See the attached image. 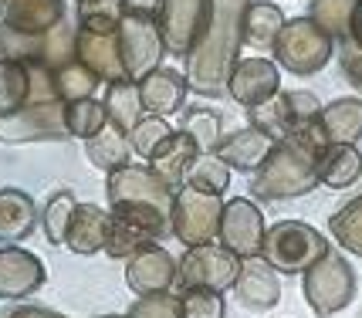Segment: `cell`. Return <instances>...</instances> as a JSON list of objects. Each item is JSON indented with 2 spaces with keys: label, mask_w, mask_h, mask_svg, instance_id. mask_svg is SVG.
<instances>
[{
  "label": "cell",
  "mask_w": 362,
  "mask_h": 318,
  "mask_svg": "<svg viewBox=\"0 0 362 318\" xmlns=\"http://www.w3.org/2000/svg\"><path fill=\"white\" fill-rule=\"evenodd\" d=\"M329 146L318 119L301 122L271 146L268 159L254 170L251 193L257 200H295L318 187V153Z\"/></svg>",
  "instance_id": "obj_1"
},
{
  "label": "cell",
  "mask_w": 362,
  "mask_h": 318,
  "mask_svg": "<svg viewBox=\"0 0 362 318\" xmlns=\"http://www.w3.org/2000/svg\"><path fill=\"white\" fill-rule=\"evenodd\" d=\"M251 0H214V17L206 28L204 41L193 48V54L187 58V85L189 92L206 98H221L227 95V81L234 75V64L240 61L237 51L244 45V11Z\"/></svg>",
  "instance_id": "obj_2"
},
{
  "label": "cell",
  "mask_w": 362,
  "mask_h": 318,
  "mask_svg": "<svg viewBox=\"0 0 362 318\" xmlns=\"http://www.w3.org/2000/svg\"><path fill=\"white\" fill-rule=\"evenodd\" d=\"M329 240L322 230H315L305 220H278L264 230V247L261 257L268 261L278 274H305L315 261L329 254Z\"/></svg>",
  "instance_id": "obj_3"
},
{
  "label": "cell",
  "mask_w": 362,
  "mask_h": 318,
  "mask_svg": "<svg viewBox=\"0 0 362 318\" xmlns=\"http://www.w3.org/2000/svg\"><path fill=\"white\" fill-rule=\"evenodd\" d=\"M356 291H359L356 271L339 251H329L301 274V295L318 318H332L342 308H349L356 302Z\"/></svg>",
  "instance_id": "obj_4"
},
{
  "label": "cell",
  "mask_w": 362,
  "mask_h": 318,
  "mask_svg": "<svg viewBox=\"0 0 362 318\" xmlns=\"http://www.w3.org/2000/svg\"><path fill=\"white\" fill-rule=\"evenodd\" d=\"M274 64L288 68L291 75H315L335 54V41L329 31H322L312 17H291L284 20L281 34L274 41Z\"/></svg>",
  "instance_id": "obj_5"
},
{
  "label": "cell",
  "mask_w": 362,
  "mask_h": 318,
  "mask_svg": "<svg viewBox=\"0 0 362 318\" xmlns=\"http://www.w3.org/2000/svg\"><path fill=\"white\" fill-rule=\"evenodd\" d=\"M153 14H156L166 54L189 58L193 48L204 41L206 28H210L214 0H156Z\"/></svg>",
  "instance_id": "obj_6"
},
{
  "label": "cell",
  "mask_w": 362,
  "mask_h": 318,
  "mask_svg": "<svg viewBox=\"0 0 362 318\" xmlns=\"http://www.w3.org/2000/svg\"><path fill=\"white\" fill-rule=\"evenodd\" d=\"M119 51H122L129 81H142L149 71H156L163 54H166V45H163V34H159L153 11L129 7L122 24H119Z\"/></svg>",
  "instance_id": "obj_7"
},
{
  "label": "cell",
  "mask_w": 362,
  "mask_h": 318,
  "mask_svg": "<svg viewBox=\"0 0 362 318\" xmlns=\"http://www.w3.org/2000/svg\"><path fill=\"white\" fill-rule=\"evenodd\" d=\"M105 200H109V210H156V213H166V217L173 210V190L149 170V163H129L122 170L109 173Z\"/></svg>",
  "instance_id": "obj_8"
},
{
  "label": "cell",
  "mask_w": 362,
  "mask_h": 318,
  "mask_svg": "<svg viewBox=\"0 0 362 318\" xmlns=\"http://www.w3.org/2000/svg\"><path fill=\"white\" fill-rule=\"evenodd\" d=\"M221 213L223 200L214 193H200L193 187H180L173 193V210H170V230L176 240L187 247L214 244L221 234Z\"/></svg>",
  "instance_id": "obj_9"
},
{
  "label": "cell",
  "mask_w": 362,
  "mask_h": 318,
  "mask_svg": "<svg viewBox=\"0 0 362 318\" xmlns=\"http://www.w3.org/2000/svg\"><path fill=\"white\" fill-rule=\"evenodd\" d=\"M109 240H105V254L115 261H129L139 251L153 247L156 240H163L170 230V217L156 213V210H132V207H119L109 210Z\"/></svg>",
  "instance_id": "obj_10"
},
{
  "label": "cell",
  "mask_w": 362,
  "mask_h": 318,
  "mask_svg": "<svg viewBox=\"0 0 362 318\" xmlns=\"http://www.w3.org/2000/svg\"><path fill=\"white\" fill-rule=\"evenodd\" d=\"M240 257L230 254L223 244H200V247H187V254L180 257V274L176 285L189 291V288H204V291H230L240 274Z\"/></svg>",
  "instance_id": "obj_11"
},
{
  "label": "cell",
  "mask_w": 362,
  "mask_h": 318,
  "mask_svg": "<svg viewBox=\"0 0 362 318\" xmlns=\"http://www.w3.org/2000/svg\"><path fill=\"white\" fill-rule=\"evenodd\" d=\"M64 102H28L24 109L0 115V143H62Z\"/></svg>",
  "instance_id": "obj_12"
},
{
  "label": "cell",
  "mask_w": 362,
  "mask_h": 318,
  "mask_svg": "<svg viewBox=\"0 0 362 318\" xmlns=\"http://www.w3.org/2000/svg\"><path fill=\"white\" fill-rule=\"evenodd\" d=\"M264 213L261 207L247 200V196H234L223 204L221 213V234H217V244H223L230 254H237L240 261H251V257H261V247H264Z\"/></svg>",
  "instance_id": "obj_13"
},
{
  "label": "cell",
  "mask_w": 362,
  "mask_h": 318,
  "mask_svg": "<svg viewBox=\"0 0 362 318\" xmlns=\"http://www.w3.org/2000/svg\"><path fill=\"white\" fill-rule=\"evenodd\" d=\"M47 281L45 261L31 251H24L21 244L0 247V302H21L31 298L34 291H41Z\"/></svg>",
  "instance_id": "obj_14"
},
{
  "label": "cell",
  "mask_w": 362,
  "mask_h": 318,
  "mask_svg": "<svg viewBox=\"0 0 362 318\" xmlns=\"http://www.w3.org/2000/svg\"><path fill=\"white\" fill-rule=\"evenodd\" d=\"M176 274H180V264L176 257L166 251V247H146L136 257L126 261V285L132 295H163V291H173L176 288Z\"/></svg>",
  "instance_id": "obj_15"
},
{
  "label": "cell",
  "mask_w": 362,
  "mask_h": 318,
  "mask_svg": "<svg viewBox=\"0 0 362 318\" xmlns=\"http://www.w3.org/2000/svg\"><path fill=\"white\" fill-rule=\"evenodd\" d=\"M278 92H281V75H278V64L268 58H240L227 81V95L244 109H254Z\"/></svg>",
  "instance_id": "obj_16"
},
{
  "label": "cell",
  "mask_w": 362,
  "mask_h": 318,
  "mask_svg": "<svg viewBox=\"0 0 362 318\" xmlns=\"http://www.w3.org/2000/svg\"><path fill=\"white\" fill-rule=\"evenodd\" d=\"M230 291H234V298L244 305L247 312H271L274 305L281 302V281H278V271L271 268L264 257L244 261Z\"/></svg>",
  "instance_id": "obj_17"
},
{
  "label": "cell",
  "mask_w": 362,
  "mask_h": 318,
  "mask_svg": "<svg viewBox=\"0 0 362 318\" xmlns=\"http://www.w3.org/2000/svg\"><path fill=\"white\" fill-rule=\"evenodd\" d=\"M75 58H78L102 85L126 78V64H122V51H119V31L115 34H95V31L78 28Z\"/></svg>",
  "instance_id": "obj_18"
},
{
  "label": "cell",
  "mask_w": 362,
  "mask_h": 318,
  "mask_svg": "<svg viewBox=\"0 0 362 318\" xmlns=\"http://www.w3.org/2000/svg\"><path fill=\"white\" fill-rule=\"evenodd\" d=\"M68 17L64 0H0V24L17 34H47Z\"/></svg>",
  "instance_id": "obj_19"
},
{
  "label": "cell",
  "mask_w": 362,
  "mask_h": 318,
  "mask_svg": "<svg viewBox=\"0 0 362 318\" xmlns=\"http://www.w3.org/2000/svg\"><path fill=\"white\" fill-rule=\"evenodd\" d=\"M187 75H180L176 68H156L139 81L142 109H146V115H159V119L180 115L187 109Z\"/></svg>",
  "instance_id": "obj_20"
},
{
  "label": "cell",
  "mask_w": 362,
  "mask_h": 318,
  "mask_svg": "<svg viewBox=\"0 0 362 318\" xmlns=\"http://www.w3.org/2000/svg\"><path fill=\"white\" fill-rule=\"evenodd\" d=\"M200 156V149H197V143L189 139L187 132H180V129H173L166 139H163V146H159L153 156L146 159L149 163V170L170 187V190H180L183 183H187V173L189 166H193V159Z\"/></svg>",
  "instance_id": "obj_21"
},
{
  "label": "cell",
  "mask_w": 362,
  "mask_h": 318,
  "mask_svg": "<svg viewBox=\"0 0 362 318\" xmlns=\"http://www.w3.org/2000/svg\"><path fill=\"white\" fill-rule=\"evenodd\" d=\"M109 210H102L98 204H78L75 213H71V223H68V237H64V247L71 254H98L105 251V240H109Z\"/></svg>",
  "instance_id": "obj_22"
},
{
  "label": "cell",
  "mask_w": 362,
  "mask_h": 318,
  "mask_svg": "<svg viewBox=\"0 0 362 318\" xmlns=\"http://www.w3.org/2000/svg\"><path fill=\"white\" fill-rule=\"evenodd\" d=\"M37 220H41L37 204L28 193L17 190V187H4L0 190V247L28 240L31 230L37 227Z\"/></svg>",
  "instance_id": "obj_23"
},
{
  "label": "cell",
  "mask_w": 362,
  "mask_h": 318,
  "mask_svg": "<svg viewBox=\"0 0 362 318\" xmlns=\"http://www.w3.org/2000/svg\"><path fill=\"white\" fill-rule=\"evenodd\" d=\"M271 146L274 143H271L264 132H257L254 126H247V129L230 132V136H223L214 156H221L230 170H237V173H254V170L268 159Z\"/></svg>",
  "instance_id": "obj_24"
},
{
  "label": "cell",
  "mask_w": 362,
  "mask_h": 318,
  "mask_svg": "<svg viewBox=\"0 0 362 318\" xmlns=\"http://www.w3.org/2000/svg\"><path fill=\"white\" fill-rule=\"evenodd\" d=\"M362 176V153L352 143H329L318 153V187L346 190Z\"/></svg>",
  "instance_id": "obj_25"
},
{
  "label": "cell",
  "mask_w": 362,
  "mask_h": 318,
  "mask_svg": "<svg viewBox=\"0 0 362 318\" xmlns=\"http://www.w3.org/2000/svg\"><path fill=\"white\" fill-rule=\"evenodd\" d=\"M318 122L325 129L329 143H359L362 139V98H335L329 105H322Z\"/></svg>",
  "instance_id": "obj_26"
},
{
  "label": "cell",
  "mask_w": 362,
  "mask_h": 318,
  "mask_svg": "<svg viewBox=\"0 0 362 318\" xmlns=\"http://www.w3.org/2000/svg\"><path fill=\"white\" fill-rule=\"evenodd\" d=\"M85 156H88V163H92L95 170H102V173H115V170L129 166L136 153H132V146H129L126 132H122V129H115L109 122L98 136L85 139Z\"/></svg>",
  "instance_id": "obj_27"
},
{
  "label": "cell",
  "mask_w": 362,
  "mask_h": 318,
  "mask_svg": "<svg viewBox=\"0 0 362 318\" xmlns=\"http://www.w3.org/2000/svg\"><path fill=\"white\" fill-rule=\"evenodd\" d=\"M102 105H105V115H109V122L115 129H122V132H132L136 122H139L146 109H142V98H139V81H109L105 85V95H102Z\"/></svg>",
  "instance_id": "obj_28"
},
{
  "label": "cell",
  "mask_w": 362,
  "mask_h": 318,
  "mask_svg": "<svg viewBox=\"0 0 362 318\" xmlns=\"http://www.w3.org/2000/svg\"><path fill=\"white\" fill-rule=\"evenodd\" d=\"M281 28H284V14L278 4H271V0H251L247 4L240 34H244V41L251 48H274Z\"/></svg>",
  "instance_id": "obj_29"
},
{
  "label": "cell",
  "mask_w": 362,
  "mask_h": 318,
  "mask_svg": "<svg viewBox=\"0 0 362 318\" xmlns=\"http://www.w3.org/2000/svg\"><path fill=\"white\" fill-rule=\"evenodd\" d=\"M31 102V68L17 58H0V115L24 109Z\"/></svg>",
  "instance_id": "obj_30"
},
{
  "label": "cell",
  "mask_w": 362,
  "mask_h": 318,
  "mask_svg": "<svg viewBox=\"0 0 362 318\" xmlns=\"http://www.w3.org/2000/svg\"><path fill=\"white\" fill-rule=\"evenodd\" d=\"M78 207L75 193L62 187L54 190L45 200V210H41V230H45V240L51 247H64V237H68V223H71V213Z\"/></svg>",
  "instance_id": "obj_31"
},
{
  "label": "cell",
  "mask_w": 362,
  "mask_h": 318,
  "mask_svg": "<svg viewBox=\"0 0 362 318\" xmlns=\"http://www.w3.org/2000/svg\"><path fill=\"white\" fill-rule=\"evenodd\" d=\"M129 11V0H78L75 20L78 28L95 34H115Z\"/></svg>",
  "instance_id": "obj_32"
},
{
  "label": "cell",
  "mask_w": 362,
  "mask_h": 318,
  "mask_svg": "<svg viewBox=\"0 0 362 318\" xmlns=\"http://www.w3.org/2000/svg\"><path fill=\"white\" fill-rule=\"evenodd\" d=\"M180 132H187L200 153H217V146H221V139H223V119H221V112L206 109V105H200V109H183Z\"/></svg>",
  "instance_id": "obj_33"
},
{
  "label": "cell",
  "mask_w": 362,
  "mask_h": 318,
  "mask_svg": "<svg viewBox=\"0 0 362 318\" xmlns=\"http://www.w3.org/2000/svg\"><path fill=\"white\" fill-rule=\"evenodd\" d=\"M109 126V115L102 98H81V102H64V129L75 139H92Z\"/></svg>",
  "instance_id": "obj_34"
},
{
  "label": "cell",
  "mask_w": 362,
  "mask_h": 318,
  "mask_svg": "<svg viewBox=\"0 0 362 318\" xmlns=\"http://www.w3.org/2000/svg\"><path fill=\"white\" fill-rule=\"evenodd\" d=\"M329 234L332 240H339V247L349 254L362 257V193L352 196L346 207H339L329 217Z\"/></svg>",
  "instance_id": "obj_35"
},
{
  "label": "cell",
  "mask_w": 362,
  "mask_h": 318,
  "mask_svg": "<svg viewBox=\"0 0 362 318\" xmlns=\"http://www.w3.org/2000/svg\"><path fill=\"white\" fill-rule=\"evenodd\" d=\"M183 187H193V190H200V193L223 196L227 187H230V166H227L221 156H214V153H200V156L193 159V166H189L187 183H183Z\"/></svg>",
  "instance_id": "obj_36"
},
{
  "label": "cell",
  "mask_w": 362,
  "mask_h": 318,
  "mask_svg": "<svg viewBox=\"0 0 362 318\" xmlns=\"http://www.w3.org/2000/svg\"><path fill=\"white\" fill-rule=\"evenodd\" d=\"M247 119H251V126L257 129V132L268 136L271 143H281L284 136H291V129H295L291 112H288V102H284L281 92H278L274 98H268V102H261V105L247 109Z\"/></svg>",
  "instance_id": "obj_37"
},
{
  "label": "cell",
  "mask_w": 362,
  "mask_h": 318,
  "mask_svg": "<svg viewBox=\"0 0 362 318\" xmlns=\"http://www.w3.org/2000/svg\"><path fill=\"white\" fill-rule=\"evenodd\" d=\"M54 88H58V98H62V102H81V98H95L98 78L75 58V61L62 64V68L54 71Z\"/></svg>",
  "instance_id": "obj_38"
},
{
  "label": "cell",
  "mask_w": 362,
  "mask_h": 318,
  "mask_svg": "<svg viewBox=\"0 0 362 318\" xmlns=\"http://www.w3.org/2000/svg\"><path fill=\"white\" fill-rule=\"evenodd\" d=\"M356 0H312V11L308 17L315 20L322 31L332 34V41H346L349 37V17H352Z\"/></svg>",
  "instance_id": "obj_39"
},
{
  "label": "cell",
  "mask_w": 362,
  "mask_h": 318,
  "mask_svg": "<svg viewBox=\"0 0 362 318\" xmlns=\"http://www.w3.org/2000/svg\"><path fill=\"white\" fill-rule=\"evenodd\" d=\"M170 132H173V129L166 126V119H159V115H142L139 122H136V129L129 132V146H132L136 156L149 159L159 146H163V139H166Z\"/></svg>",
  "instance_id": "obj_40"
},
{
  "label": "cell",
  "mask_w": 362,
  "mask_h": 318,
  "mask_svg": "<svg viewBox=\"0 0 362 318\" xmlns=\"http://www.w3.org/2000/svg\"><path fill=\"white\" fill-rule=\"evenodd\" d=\"M183 318H227V302L221 291H204V288H189L180 295Z\"/></svg>",
  "instance_id": "obj_41"
},
{
  "label": "cell",
  "mask_w": 362,
  "mask_h": 318,
  "mask_svg": "<svg viewBox=\"0 0 362 318\" xmlns=\"http://www.w3.org/2000/svg\"><path fill=\"white\" fill-rule=\"evenodd\" d=\"M126 318H183V305H180V295H173V291L146 295V298L132 302Z\"/></svg>",
  "instance_id": "obj_42"
},
{
  "label": "cell",
  "mask_w": 362,
  "mask_h": 318,
  "mask_svg": "<svg viewBox=\"0 0 362 318\" xmlns=\"http://www.w3.org/2000/svg\"><path fill=\"white\" fill-rule=\"evenodd\" d=\"M284 102H288V112H291V122L301 126V122H312L322 112V102H318L315 92H305V88H295V92H281Z\"/></svg>",
  "instance_id": "obj_43"
},
{
  "label": "cell",
  "mask_w": 362,
  "mask_h": 318,
  "mask_svg": "<svg viewBox=\"0 0 362 318\" xmlns=\"http://www.w3.org/2000/svg\"><path fill=\"white\" fill-rule=\"evenodd\" d=\"M335 51H339V64H342V71H346V78L356 85V88H362V51L352 45V41H339L335 45Z\"/></svg>",
  "instance_id": "obj_44"
},
{
  "label": "cell",
  "mask_w": 362,
  "mask_h": 318,
  "mask_svg": "<svg viewBox=\"0 0 362 318\" xmlns=\"http://www.w3.org/2000/svg\"><path fill=\"white\" fill-rule=\"evenodd\" d=\"M4 318H68V315H58V312L41 308V305H17V308H11Z\"/></svg>",
  "instance_id": "obj_45"
},
{
  "label": "cell",
  "mask_w": 362,
  "mask_h": 318,
  "mask_svg": "<svg viewBox=\"0 0 362 318\" xmlns=\"http://www.w3.org/2000/svg\"><path fill=\"white\" fill-rule=\"evenodd\" d=\"M349 41L362 51V0H356L352 7V17H349Z\"/></svg>",
  "instance_id": "obj_46"
},
{
  "label": "cell",
  "mask_w": 362,
  "mask_h": 318,
  "mask_svg": "<svg viewBox=\"0 0 362 318\" xmlns=\"http://www.w3.org/2000/svg\"><path fill=\"white\" fill-rule=\"evenodd\" d=\"M129 7H142V11H156V0H129Z\"/></svg>",
  "instance_id": "obj_47"
},
{
  "label": "cell",
  "mask_w": 362,
  "mask_h": 318,
  "mask_svg": "<svg viewBox=\"0 0 362 318\" xmlns=\"http://www.w3.org/2000/svg\"><path fill=\"white\" fill-rule=\"evenodd\" d=\"M95 318H126V315H95Z\"/></svg>",
  "instance_id": "obj_48"
},
{
  "label": "cell",
  "mask_w": 362,
  "mask_h": 318,
  "mask_svg": "<svg viewBox=\"0 0 362 318\" xmlns=\"http://www.w3.org/2000/svg\"><path fill=\"white\" fill-rule=\"evenodd\" d=\"M0 58H4V45H0Z\"/></svg>",
  "instance_id": "obj_49"
}]
</instances>
